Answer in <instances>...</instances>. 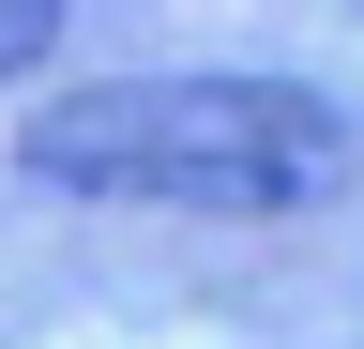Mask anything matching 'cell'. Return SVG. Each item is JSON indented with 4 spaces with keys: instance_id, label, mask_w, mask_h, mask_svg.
Instances as JSON below:
<instances>
[{
    "instance_id": "cell-2",
    "label": "cell",
    "mask_w": 364,
    "mask_h": 349,
    "mask_svg": "<svg viewBox=\"0 0 364 349\" xmlns=\"http://www.w3.org/2000/svg\"><path fill=\"white\" fill-rule=\"evenodd\" d=\"M46 46H61V0H0V76H31Z\"/></svg>"
},
{
    "instance_id": "cell-1",
    "label": "cell",
    "mask_w": 364,
    "mask_h": 349,
    "mask_svg": "<svg viewBox=\"0 0 364 349\" xmlns=\"http://www.w3.org/2000/svg\"><path fill=\"white\" fill-rule=\"evenodd\" d=\"M31 183L136 198V213H318L349 198V107L304 76H91L31 107Z\"/></svg>"
}]
</instances>
